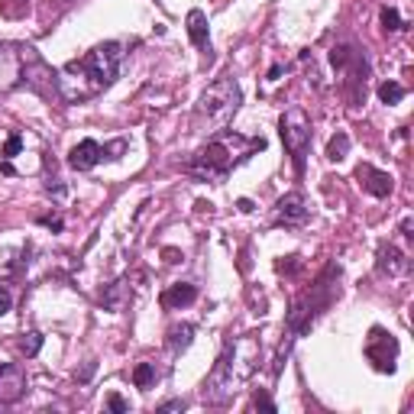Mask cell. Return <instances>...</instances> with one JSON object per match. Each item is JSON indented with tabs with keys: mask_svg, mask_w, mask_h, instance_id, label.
<instances>
[{
	"mask_svg": "<svg viewBox=\"0 0 414 414\" xmlns=\"http://www.w3.org/2000/svg\"><path fill=\"white\" fill-rule=\"evenodd\" d=\"M256 359H259L256 340L246 337V340H240V343H230V347L224 349V356L217 359L214 372L207 376L201 401H204V405H226V401L233 398L236 386H240L243 379L253 376Z\"/></svg>",
	"mask_w": 414,
	"mask_h": 414,
	"instance_id": "obj_1",
	"label": "cell"
},
{
	"mask_svg": "<svg viewBox=\"0 0 414 414\" xmlns=\"http://www.w3.org/2000/svg\"><path fill=\"white\" fill-rule=\"evenodd\" d=\"M243 104V91L236 85V78H217L214 85L201 94L194 107V130L198 133H224L233 123L236 110Z\"/></svg>",
	"mask_w": 414,
	"mask_h": 414,
	"instance_id": "obj_2",
	"label": "cell"
},
{
	"mask_svg": "<svg viewBox=\"0 0 414 414\" xmlns=\"http://www.w3.org/2000/svg\"><path fill=\"white\" fill-rule=\"evenodd\" d=\"M120 62H123V46L120 42H101L88 52L85 58H75L65 65V75H78L91 81V94L101 88H110L120 75Z\"/></svg>",
	"mask_w": 414,
	"mask_h": 414,
	"instance_id": "obj_3",
	"label": "cell"
},
{
	"mask_svg": "<svg viewBox=\"0 0 414 414\" xmlns=\"http://www.w3.org/2000/svg\"><path fill=\"white\" fill-rule=\"evenodd\" d=\"M330 65L340 75V88L347 101L356 107V104L366 101V81H369V62L363 56V49H356L353 42H337L330 49Z\"/></svg>",
	"mask_w": 414,
	"mask_h": 414,
	"instance_id": "obj_4",
	"label": "cell"
},
{
	"mask_svg": "<svg viewBox=\"0 0 414 414\" xmlns=\"http://www.w3.org/2000/svg\"><path fill=\"white\" fill-rule=\"evenodd\" d=\"M240 140H243V136H217L214 142H207L204 149L188 162V172L204 181H224L226 175H230V169L243 159V156L233 152V146Z\"/></svg>",
	"mask_w": 414,
	"mask_h": 414,
	"instance_id": "obj_5",
	"label": "cell"
},
{
	"mask_svg": "<svg viewBox=\"0 0 414 414\" xmlns=\"http://www.w3.org/2000/svg\"><path fill=\"white\" fill-rule=\"evenodd\" d=\"M279 133H282V142L288 156H292V165L295 172H304V159H308L310 152V120L308 113L292 107V110L282 113V120H279Z\"/></svg>",
	"mask_w": 414,
	"mask_h": 414,
	"instance_id": "obj_6",
	"label": "cell"
},
{
	"mask_svg": "<svg viewBox=\"0 0 414 414\" xmlns=\"http://www.w3.org/2000/svg\"><path fill=\"white\" fill-rule=\"evenodd\" d=\"M19 85H26L42 101L62 97V78L42 62V56H39L36 49H29V46H23V81Z\"/></svg>",
	"mask_w": 414,
	"mask_h": 414,
	"instance_id": "obj_7",
	"label": "cell"
},
{
	"mask_svg": "<svg viewBox=\"0 0 414 414\" xmlns=\"http://www.w3.org/2000/svg\"><path fill=\"white\" fill-rule=\"evenodd\" d=\"M366 359L379 372H395V359H398V340L392 333H386L382 327L369 330L366 340Z\"/></svg>",
	"mask_w": 414,
	"mask_h": 414,
	"instance_id": "obj_8",
	"label": "cell"
},
{
	"mask_svg": "<svg viewBox=\"0 0 414 414\" xmlns=\"http://www.w3.org/2000/svg\"><path fill=\"white\" fill-rule=\"evenodd\" d=\"M308 217H310L308 198H304L301 191H288V194H285V198H279V204H275L272 224L275 226H301Z\"/></svg>",
	"mask_w": 414,
	"mask_h": 414,
	"instance_id": "obj_9",
	"label": "cell"
},
{
	"mask_svg": "<svg viewBox=\"0 0 414 414\" xmlns=\"http://www.w3.org/2000/svg\"><path fill=\"white\" fill-rule=\"evenodd\" d=\"M23 81V46L0 42V91H13Z\"/></svg>",
	"mask_w": 414,
	"mask_h": 414,
	"instance_id": "obj_10",
	"label": "cell"
},
{
	"mask_svg": "<svg viewBox=\"0 0 414 414\" xmlns=\"http://www.w3.org/2000/svg\"><path fill=\"white\" fill-rule=\"evenodd\" d=\"M26 392V376H23V369L7 363V366H0V405H13L19 401V395Z\"/></svg>",
	"mask_w": 414,
	"mask_h": 414,
	"instance_id": "obj_11",
	"label": "cell"
},
{
	"mask_svg": "<svg viewBox=\"0 0 414 414\" xmlns=\"http://www.w3.org/2000/svg\"><path fill=\"white\" fill-rule=\"evenodd\" d=\"M356 179H359V185H363L369 194H376V198H388L392 188H395V179H392L388 172H379V169H372V165H366V162L356 169Z\"/></svg>",
	"mask_w": 414,
	"mask_h": 414,
	"instance_id": "obj_12",
	"label": "cell"
},
{
	"mask_svg": "<svg viewBox=\"0 0 414 414\" xmlns=\"http://www.w3.org/2000/svg\"><path fill=\"white\" fill-rule=\"evenodd\" d=\"M104 159V146L97 140H81L75 146V149L68 152V165L75 172H88V169H94L97 162Z\"/></svg>",
	"mask_w": 414,
	"mask_h": 414,
	"instance_id": "obj_13",
	"label": "cell"
},
{
	"mask_svg": "<svg viewBox=\"0 0 414 414\" xmlns=\"http://www.w3.org/2000/svg\"><path fill=\"white\" fill-rule=\"evenodd\" d=\"M379 272L382 275H388V279H398V275H405L408 272V256L401 253V249H398V246H382V249H379Z\"/></svg>",
	"mask_w": 414,
	"mask_h": 414,
	"instance_id": "obj_14",
	"label": "cell"
},
{
	"mask_svg": "<svg viewBox=\"0 0 414 414\" xmlns=\"http://www.w3.org/2000/svg\"><path fill=\"white\" fill-rule=\"evenodd\" d=\"M198 301V288L191 282H179V285H172L169 292L162 295V304L172 310H179V308H188V304Z\"/></svg>",
	"mask_w": 414,
	"mask_h": 414,
	"instance_id": "obj_15",
	"label": "cell"
},
{
	"mask_svg": "<svg viewBox=\"0 0 414 414\" xmlns=\"http://www.w3.org/2000/svg\"><path fill=\"white\" fill-rule=\"evenodd\" d=\"M188 36L198 49L210 52V36H207V13L204 10H191L188 13Z\"/></svg>",
	"mask_w": 414,
	"mask_h": 414,
	"instance_id": "obj_16",
	"label": "cell"
},
{
	"mask_svg": "<svg viewBox=\"0 0 414 414\" xmlns=\"http://www.w3.org/2000/svg\"><path fill=\"white\" fill-rule=\"evenodd\" d=\"M191 340H194V324H175V327L169 330V349L172 353H181V349L191 347Z\"/></svg>",
	"mask_w": 414,
	"mask_h": 414,
	"instance_id": "obj_17",
	"label": "cell"
},
{
	"mask_svg": "<svg viewBox=\"0 0 414 414\" xmlns=\"http://www.w3.org/2000/svg\"><path fill=\"white\" fill-rule=\"evenodd\" d=\"M123 301H126V279H117V282L107 285L101 292V304L107 310H120Z\"/></svg>",
	"mask_w": 414,
	"mask_h": 414,
	"instance_id": "obj_18",
	"label": "cell"
},
{
	"mask_svg": "<svg viewBox=\"0 0 414 414\" xmlns=\"http://www.w3.org/2000/svg\"><path fill=\"white\" fill-rule=\"evenodd\" d=\"M347 152H349V133L340 130L337 136H330V142H327V159L340 162V159H347Z\"/></svg>",
	"mask_w": 414,
	"mask_h": 414,
	"instance_id": "obj_19",
	"label": "cell"
},
{
	"mask_svg": "<svg viewBox=\"0 0 414 414\" xmlns=\"http://www.w3.org/2000/svg\"><path fill=\"white\" fill-rule=\"evenodd\" d=\"M156 379H159L156 363H140V366L133 369V386H136V388H149Z\"/></svg>",
	"mask_w": 414,
	"mask_h": 414,
	"instance_id": "obj_20",
	"label": "cell"
},
{
	"mask_svg": "<svg viewBox=\"0 0 414 414\" xmlns=\"http://www.w3.org/2000/svg\"><path fill=\"white\" fill-rule=\"evenodd\" d=\"M405 85H398V81H382L379 85V101L382 104H401L405 101Z\"/></svg>",
	"mask_w": 414,
	"mask_h": 414,
	"instance_id": "obj_21",
	"label": "cell"
},
{
	"mask_svg": "<svg viewBox=\"0 0 414 414\" xmlns=\"http://www.w3.org/2000/svg\"><path fill=\"white\" fill-rule=\"evenodd\" d=\"M19 349H23V356H36L39 349H42V333H36V330H29L26 337L19 340Z\"/></svg>",
	"mask_w": 414,
	"mask_h": 414,
	"instance_id": "obj_22",
	"label": "cell"
},
{
	"mask_svg": "<svg viewBox=\"0 0 414 414\" xmlns=\"http://www.w3.org/2000/svg\"><path fill=\"white\" fill-rule=\"evenodd\" d=\"M382 29H386V33L405 29V23H401V17H398V10H395V7H382Z\"/></svg>",
	"mask_w": 414,
	"mask_h": 414,
	"instance_id": "obj_23",
	"label": "cell"
},
{
	"mask_svg": "<svg viewBox=\"0 0 414 414\" xmlns=\"http://www.w3.org/2000/svg\"><path fill=\"white\" fill-rule=\"evenodd\" d=\"M19 149H23V136H19V133H10L7 142H3V149H0V156L10 162L13 156H19Z\"/></svg>",
	"mask_w": 414,
	"mask_h": 414,
	"instance_id": "obj_24",
	"label": "cell"
},
{
	"mask_svg": "<svg viewBox=\"0 0 414 414\" xmlns=\"http://www.w3.org/2000/svg\"><path fill=\"white\" fill-rule=\"evenodd\" d=\"M107 411L123 414V411H130V405H126V401H123V398L117 395V392H113V395H107Z\"/></svg>",
	"mask_w": 414,
	"mask_h": 414,
	"instance_id": "obj_25",
	"label": "cell"
},
{
	"mask_svg": "<svg viewBox=\"0 0 414 414\" xmlns=\"http://www.w3.org/2000/svg\"><path fill=\"white\" fill-rule=\"evenodd\" d=\"M29 10V0H7V17H23Z\"/></svg>",
	"mask_w": 414,
	"mask_h": 414,
	"instance_id": "obj_26",
	"label": "cell"
},
{
	"mask_svg": "<svg viewBox=\"0 0 414 414\" xmlns=\"http://www.w3.org/2000/svg\"><path fill=\"white\" fill-rule=\"evenodd\" d=\"M253 401H256V408H263V411H275V401L265 395V392H256Z\"/></svg>",
	"mask_w": 414,
	"mask_h": 414,
	"instance_id": "obj_27",
	"label": "cell"
},
{
	"mask_svg": "<svg viewBox=\"0 0 414 414\" xmlns=\"http://www.w3.org/2000/svg\"><path fill=\"white\" fill-rule=\"evenodd\" d=\"M10 308H13V295H10L7 288L0 285V317H3V314H7Z\"/></svg>",
	"mask_w": 414,
	"mask_h": 414,
	"instance_id": "obj_28",
	"label": "cell"
},
{
	"mask_svg": "<svg viewBox=\"0 0 414 414\" xmlns=\"http://www.w3.org/2000/svg\"><path fill=\"white\" fill-rule=\"evenodd\" d=\"M39 224L49 226V230H56V233L62 230V226H65V224H62V217H39Z\"/></svg>",
	"mask_w": 414,
	"mask_h": 414,
	"instance_id": "obj_29",
	"label": "cell"
},
{
	"mask_svg": "<svg viewBox=\"0 0 414 414\" xmlns=\"http://www.w3.org/2000/svg\"><path fill=\"white\" fill-rule=\"evenodd\" d=\"M46 191H49V194H56V198H62V194H65V185H62L58 179H49Z\"/></svg>",
	"mask_w": 414,
	"mask_h": 414,
	"instance_id": "obj_30",
	"label": "cell"
},
{
	"mask_svg": "<svg viewBox=\"0 0 414 414\" xmlns=\"http://www.w3.org/2000/svg\"><path fill=\"white\" fill-rule=\"evenodd\" d=\"M94 369H97V363H88V366L81 369V372H78V382H88V379L94 376Z\"/></svg>",
	"mask_w": 414,
	"mask_h": 414,
	"instance_id": "obj_31",
	"label": "cell"
},
{
	"mask_svg": "<svg viewBox=\"0 0 414 414\" xmlns=\"http://www.w3.org/2000/svg\"><path fill=\"white\" fill-rule=\"evenodd\" d=\"M159 411H185V401H165L159 405Z\"/></svg>",
	"mask_w": 414,
	"mask_h": 414,
	"instance_id": "obj_32",
	"label": "cell"
},
{
	"mask_svg": "<svg viewBox=\"0 0 414 414\" xmlns=\"http://www.w3.org/2000/svg\"><path fill=\"white\" fill-rule=\"evenodd\" d=\"M411 230H414V220H411V217H405V220H401V233H405V236H414Z\"/></svg>",
	"mask_w": 414,
	"mask_h": 414,
	"instance_id": "obj_33",
	"label": "cell"
},
{
	"mask_svg": "<svg viewBox=\"0 0 414 414\" xmlns=\"http://www.w3.org/2000/svg\"><path fill=\"white\" fill-rule=\"evenodd\" d=\"M285 72V65H272V72H269V78H272V81H279V75H282Z\"/></svg>",
	"mask_w": 414,
	"mask_h": 414,
	"instance_id": "obj_34",
	"label": "cell"
},
{
	"mask_svg": "<svg viewBox=\"0 0 414 414\" xmlns=\"http://www.w3.org/2000/svg\"><path fill=\"white\" fill-rule=\"evenodd\" d=\"M236 207H240V210H246V214H249V210H253V201H236Z\"/></svg>",
	"mask_w": 414,
	"mask_h": 414,
	"instance_id": "obj_35",
	"label": "cell"
}]
</instances>
